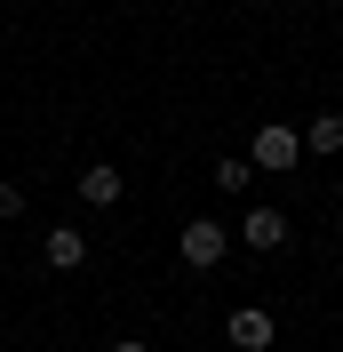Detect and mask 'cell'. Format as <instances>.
I'll list each match as a JSON object with an SVG mask.
<instances>
[{"mask_svg":"<svg viewBox=\"0 0 343 352\" xmlns=\"http://www.w3.org/2000/svg\"><path fill=\"white\" fill-rule=\"evenodd\" d=\"M176 248H184V264H192V272H215V264H224V248H232V232H224V217H192L184 232H176Z\"/></svg>","mask_w":343,"mask_h":352,"instance_id":"1","label":"cell"},{"mask_svg":"<svg viewBox=\"0 0 343 352\" xmlns=\"http://www.w3.org/2000/svg\"><path fill=\"white\" fill-rule=\"evenodd\" d=\"M296 160H303V136L296 129H279V120H263V129L256 136H248V168H296Z\"/></svg>","mask_w":343,"mask_h":352,"instance_id":"2","label":"cell"},{"mask_svg":"<svg viewBox=\"0 0 343 352\" xmlns=\"http://www.w3.org/2000/svg\"><path fill=\"white\" fill-rule=\"evenodd\" d=\"M239 241L256 248V256H272V248H287V217H279V208H248V217H239Z\"/></svg>","mask_w":343,"mask_h":352,"instance_id":"3","label":"cell"},{"mask_svg":"<svg viewBox=\"0 0 343 352\" xmlns=\"http://www.w3.org/2000/svg\"><path fill=\"white\" fill-rule=\"evenodd\" d=\"M224 336H232L239 352H263V344L279 336V320H272L263 305H239V312H232V329H224Z\"/></svg>","mask_w":343,"mask_h":352,"instance_id":"4","label":"cell"},{"mask_svg":"<svg viewBox=\"0 0 343 352\" xmlns=\"http://www.w3.org/2000/svg\"><path fill=\"white\" fill-rule=\"evenodd\" d=\"M40 256L56 264V272H80V264H88V232H80V224H56V232L40 241Z\"/></svg>","mask_w":343,"mask_h":352,"instance_id":"5","label":"cell"},{"mask_svg":"<svg viewBox=\"0 0 343 352\" xmlns=\"http://www.w3.org/2000/svg\"><path fill=\"white\" fill-rule=\"evenodd\" d=\"M80 200L88 208H112V200H120V168H112V160H88L80 168Z\"/></svg>","mask_w":343,"mask_h":352,"instance_id":"6","label":"cell"},{"mask_svg":"<svg viewBox=\"0 0 343 352\" xmlns=\"http://www.w3.org/2000/svg\"><path fill=\"white\" fill-rule=\"evenodd\" d=\"M303 153H343V112H320L303 129Z\"/></svg>","mask_w":343,"mask_h":352,"instance_id":"7","label":"cell"},{"mask_svg":"<svg viewBox=\"0 0 343 352\" xmlns=\"http://www.w3.org/2000/svg\"><path fill=\"white\" fill-rule=\"evenodd\" d=\"M248 176H256L248 153H224V160H215V192H248Z\"/></svg>","mask_w":343,"mask_h":352,"instance_id":"8","label":"cell"},{"mask_svg":"<svg viewBox=\"0 0 343 352\" xmlns=\"http://www.w3.org/2000/svg\"><path fill=\"white\" fill-rule=\"evenodd\" d=\"M0 217H24V184H0Z\"/></svg>","mask_w":343,"mask_h":352,"instance_id":"9","label":"cell"},{"mask_svg":"<svg viewBox=\"0 0 343 352\" xmlns=\"http://www.w3.org/2000/svg\"><path fill=\"white\" fill-rule=\"evenodd\" d=\"M112 352H152V344H136V336H120V344H112Z\"/></svg>","mask_w":343,"mask_h":352,"instance_id":"10","label":"cell"}]
</instances>
